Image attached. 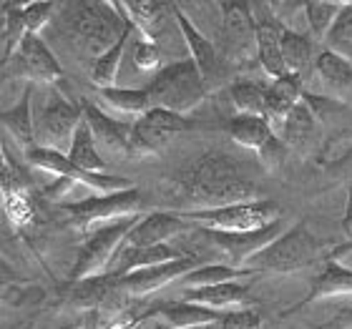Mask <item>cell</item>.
I'll use <instances>...</instances> for the list:
<instances>
[{"label":"cell","mask_w":352,"mask_h":329,"mask_svg":"<svg viewBox=\"0 0 352 329\" xmlns=\"http://www.w3.org/2000/svg\"><path fill=\"white\" fill-rule=\"evenodd\" d=\"M201 236H206V242L214 244L221 254L229 256L232 266H239L244 269L247 259L262 251L270 242H274L285 229H282V221H274L270 227L259 229V231H247V234H229V231H212V229H199Z\"/></svg>","instance_id":"2e32d148"},{"label":"cell","mask_w":352,"mask_h":329,"mask_svg":"<svg viewBox=\"0 0 352 329\" xmlns=\"http://www.w3.org/2000/svg\"><path fill=\"white\" fill-rule=\"evenodd\" d=\"M219 13V56H224V60H247L250 56L257 58L252 3H221Z\"/></svg>","instance_id":"7c38bea8"},{"label":"cell","mask_w":352,"mask_h":329,"mask_svg":"<svg viewBox=\"0 0 352 329\" xmlns=\"http://www.w3.org/2000/svg\"><path fill=\"white\" fill-rule=\"evenodd\" d=\"M184 299L209 307L214 312H232V309L252 307L250 286L244 282H224L214 286H199V289H184Z\"/></svg>","instance_id":"44dd1931"},{"label":"cell","mask_w":352,"mask_h":329,"mask_svg":"<svg viewBox=\"0 0 352 329\" xmlns=\"http://www.w3.org/2000/svg\"><path fill=\"white\" fill-rule=\"evenodd\" d=\"M38 299H43V289L28 282L0 251V302L10 307H28Z\"/></svg>","instance_id":"83f0119b"},{"label":"cell","mask_w":352,"mask_h":329,"mask_svg":"<svg viewBox=\"0 0 352 329\" xmlns=\"http://www.w3.org/2000/svg\"><path fill=\"white\" fill-rule=\"evenodd\" d=\"M116 277L113 274H101V277H88L81 282H71V289L66 294V307L76 312H94L106 299L116 294Z\"/></svg>","instance_id":"484cf974"},{"label":"cell","mask_w":352,"mask_h":329,"mask_svg":"<svg viewBox=\"0 0 352 329\" xmlns=\"http://www.w3.org/2000/svg\"><path fill=\"white\" fill-rule=\"evenodd\" d=\"M257 277L254 269H239V266H232V264H201L194 271H189L186 277L182 279L184 289H199V286H214V284H224V282H242V279Z\"/></svg>","instance_id":"d6a6232c"},{"label":"cell","mask_w":352,"mask_h":329,"mask_svg":"<svg viewBox=\"0 0 352 329\" xmlns=\"http://www.w3.org/2000/svg\"><path fill=\"white\" fill-rule=\"evenodd\" d=\"M229 98L239 116H262L267 113V88L257 81H234L229 86Z\"/></svg>","instance_id":"d590c367"},{"label":"cell","mask_w":352,"mask_h":329,"mask_svg":"<svg viewBox=\"0 0 352 329\" xmlns=\"http://www.w3.org/2000/svg\"><path fill=\"white\" fill-rule=\"evenodd\" d=\"M219 329H264L262 315H259L254 307L232 309V312H224V315H221Z\"/></svg>","instance_id":"b9f144b4"},{"label":"cell","mask_w":352,"mask_h":329,"mask_svg":"<svg viewBox=\"0 0 352 329\" xmlns=\"http://www.w3.org/2000/svg\"><path fill=\"white\" fill-rule=\"evenodd\" d=\"M327 329H352V307L342 309V312H338V315L332 317Z\"/></svg>","instance_id":"ee69618b"},{"label":"cell","mask_w":352,"mask_h":329,"mask_svg":"<svg viewBox=\"0 0 352 329\" xmlns=\"http://www.w3.org/2000/svg\"><path fill=\"white\" fill-rule=\"evenodd\" d=\"M146 93L151 109H166L171 113L186 116L209 95V88L197 66L186 58L164 66L146 86Z\"/></svg>","instance_id":"277c9868"},{"label":"cell","mask_w":352,"mask_h":329,"mask_svg":"<svg viewBox=\"0 0 352 329\" xmlns=\"http://www.w3.org/2000/svg\"><path fill=\"white\" fill-rule=\"evenodd\" d=\"M25 161H28L30 166L41 168V171H48V174L58 176V179H66V181H71V183H81V186H86V189L94 191V194H118V191L133 189L131 179L83 171V168H78L76 163L68 161L66 154L53 151V148L33 146L28 154H25Z\"/></svg>","instance_id":"ba28073f"},{"label":"cell","mask_w":352,"mask_h":329,"mask_svg":"<svg viewBox=\"0 0 352 329\" xmlns=\"http://www.w3.org/2000/svg\"><path fill=\"white\" fill-rule=\"evenodd\" d=\"M141 206H144V196L133 186V189L118 191V194H94L81 201L63 204L60 209L74 227H78L81 231H94L96 227H103L111 221L136 216L141 214Z\"/></svg>","instance_id":"52a82bcc"},{"label":"cell","mask_w":352,"mask_h":329,"mask_svg":"<svg viewBox=\"0 0 352 329\" xmlns=\"http://www.w3.org/2000/svg\"><path fill=\"white\" fill-rule=\"evenodd\" d=\"M126 21L141 38L156 41V30L162 25L164 15L171 13V3H116Z\"/></svg>","instance_id":"4dcf8cb0"},{"label":"cell","mask_w":352,"mask_h":329,"mask_svg":"<svg viewBox=\"0 0 352 329\" xmlns=\"http://www.w3.org/2000/svg\"><path fill=\"white\" fill-rule=\"evenodd\" d=\"M81 106H76L74 101H68V98L53 91L45 101L43 111H41V118L36 121V146L68 154L74 133L81 126Z\"/></svg>","instance_id":"9c48e42d"},{"label":"cell","mask_w":352,"mask_h":329,"mask_svg":"<svg viewBox=\"0 0 352 329\" xmlns=\"http://www.w3.org/2000/svg\"><path fill=\"white\" fill-rule=\"evenodd\" d=\"M191 329H219V324H206V327H191Z\"/></svg>","instance_id":"7dc6e473"},{"label":"cell","mask_w":352,"mask_h":329,"mask_svg":"<svg viewBox=\"0 0 352 329\" xmlns=\"http://www.w3.org/2000/svg\"><path fill=\"white\" fill-rule=\"evenodd\" d=\"M302 95H305V86H302V76L297 73L279 76L267 86V113H264V118L274 131L282 128L285 118L302 101Z\"/></svg>","instance_id":"603a6c76"},{"label":"cell","mask_w":352,"mask_h":329,"mask_svg":"<svg viewBox=\"0 0 352 329\" xmlns=\"http://www.w3.org/2000/svg\"><path fill=\"white\" fill-rule=\"evenodd\" d=\"M315 43L300 30L282 28V60H285L287 73L302 76L307 68L315 66Z\"/></svg>","instance_id":"1f68e13d"},{"label":"cell","mask_w":352,"mask_h":329,"mask_svg":"<svg viewBox=\"0 0 352 329\" xmlns=\"http://www.w3.org/2000/svg\"><path fill=\"white\" fill-rule=\"evenodd\" d=\"M342 8H345V3H320V0L305 3V10H302L305 13V23H307L309 33H312L317 43L327 41L332 25L340 18V13H342Z\"/></svg>","instance_id":"8d00e7d4"},{"label":"cell","mask_w":352,"mask_h":329,"mask_svg":"<svg viewBox=\"0 0 352 329\" xmlns=\"http://www.w3.org/2000/svg\"><path fill=\"white\" fill-rule=\"evenodd\" d=\"M148 317H162L164 324L171 329H191V327H206V324H219L224 312H214L209 307L194 304L186 299L164 302L156 309L146 312Z\"/></svg>","instance_id":"cb8c5ba5"},{"label":"cell","mask_w":352,"mask_h":329,"mask_svg":"<svg viewBox=\"0 0 352 329\" xmlns=\"http://www.w3.org/2000/svg\"><path fill=\"white\" fill-rule=\"evenodd\" d=\"M197 266H201V259L197 254H184L182 259H174V262L121 274V277H116V289L126 297H131V299H139V297H148V294L159 292L162 286H169L176 279H184Z\"/></svg>","instance_id":"5bb4252c"},{"label":"cell","mask_w":352,"mask_h":329,"mask_svg":"<svg viewBox=\"0 0 352 329\" xmlns=\"http://www.w3.org/2000/svg\"><path fill=\"white\" fill-rule=\"evenodd\" d=\"M327 48L340 56H345L347 60H352V3H345L340 18L332 25L330 36H327Z\"/></svg>","instance_id":"f35d334b"},{"label":"cell","mask_w":352,"mask_h":329,"mask_svg":"<svg viewBox=\"0 0 352 329\" xmlns=\"http://www.w3.org/2000/svg\"><path fill=\"white\" fill-rule=\"evenodd\" d=\"M342 231L347 236H352V186L347 189V204H345V214H342Z\"/></svg>","instance_id":"f6af8a7d"},{"label":"cell","mask_w":352,"mask_h":329,"mask_svg":"<svg viewBox=\"0 0 352 329\" xmlns=\"http://www.w3.org/2000/svg\"><path fill=\"white\" fill-rule=\"evenodd\" d=\"M66 23L71 38L96 58L109 51L126 28L116 3H71L66 5Z\"/></svg>","instance_id":"3957f363"},{"label":"cell","mask_w":352,"mask_h":329,"mask_svg":"<svg viewBox=\"0 0 352 329\" xmlns=\"http://www.w3.org/2000/svg\"><path fill=\"white\" fill-rule=\"evenodd\" d=\"M98 98H101L106 106H111L118 113H126V116H144L151 103H148L146 88H101L98 91Z\"/></svg>","instance_id":"e575fe53"},{"label":"cell","mask_w":352,"mask_h":329,"mask_svg":"<svg viewBox=\"0 0 352 329\" xmlns=\"http://www.w3.org/2000/svg\"><path fill=\"white\" fill-rule=\"evenodd\" d=\"M154 329H171V327H166V324H159V327H154Z\"/></svg>","instance_id":"c3c4849f"},{"label":"cell","mask_w":352,"mask_h":329,"mask_svg":"<svg viewBox=\"0 0 352 329\" xmlns=\"http://www.w3.org/2000/svg\"><path fill=\"white\" fill-rule=\"evenodd\" d=\"M338 249L332 251V256H327V262H324L322 271L312 279V286H309V292L302 297L294 307H289L285 312V317L289 315H297L302 312L305 307L309 304H315L320 299H332V297H352V269L350 266H342L338 262Z\"/></svg>","instance_id":"ac0fdd59"},{"label":"cell","mask_w":352,"mask_h":329,"mask_svg":"<svg viewBox=\"0 0 352 329\" xmlns=\"http://www.w3.org/2000/svg\"><path fill=\"white\" fill-rule=\"evenodd\" d=\"M3 36H6V53H3V66H6L8 60L15 58L23 38L28 36V28L23 21V5H18V3L3 5Z\"/></svg>","instance_id":"74e56055"},{"label":"cell","mask_w":352,"mask_h":329,"mask_svg":"<svg viewBox=\"0 0 352 329\" xmlns=\"http://www.w3.org/2000/svg\"><path fill=\"white\" fill-rule=\"evenodd\" d=\"M15 60H18V68L15 73L33 83H43V86H56V83L63 78V68L56 60L53 51L45 45V41L41 36H28L23 38L21 48L15 53Z\"/></svg>","instance_id":"e0dca14e"},{"label":"cell","mask_w":352,"mask_h":329,"mask_svg":"<svg viewBox=\"0 0 352 329\" xmlns=\"http://www.w3.org/2000/svg\"><path fill=\"white\" fill-rule=\"evenodd\" d=\"M227 133L234 144L254 151L259 156V161L270 171L282 166L287 154H289L282 139L277 136V131L262 116H239L236 113L227 121Z\"/></svg>","instance_id":"8fae6325"},{"label":"cell","mask_w":352,"mask_h":329,"mask_svg":"<svg viewBox=\"0 0 352 329\" xmlns=\"http://www.w3.org/2000/svg\"><path fill=\"white\" fill-rule=\"evenodd\" d=\"M191 121L186 116L171 113L166 109H148L144 116H139L131 124V156H156L169 146V141L176 133H184L191 128Z\"/></svg>","instance_id":"30bf717a"},{"label":"cell","mask_w":352,"mask_h":329,"mask_svg":"<svg viewBox=\"0 0 352 329\" xmlns=\"http://www.w3.org/2000/svg\"><path fill=\"white\" fill-rule=\"evenodd\" d=\"M277 201L272 198H257L247 204L221 206V209H209V212H176L179 219L197 229H212V231H229V234H247V231H259L279 219Z\"/></svg>","instance_id":"5b68a950"},{"label":"cell","mask_w":352,"mask_h":329,"mask_svg":"<svg viewBox=\"0 0 352 329\" xmlns=\"http://www.w3.org/2000/svg\"><path fill=\"white\" fill-rule=\"evenodd\" d=\"M320 251L322 242L309 231L307 221H297L292 229H285L274 242L247 259L244 266L257 274H294L312 266Z\"/></svg>","instance_id":"7a4b0ae2"},{"label":"cell","mask_w":352,"mask_h":329,"mask_svg":"<svg viewBox=\"0 0 352 329\" xmlns=\"http://www.w3.org/2000/svg\"><path fill=\"white\" fill-rule=\"evenodd\" d=\"M83 329H94V327H88V324H86V327H83Z\"/></svg>","instance_id":"681fc988"},{"label":"cell","mask_w":352,"mask_h":329,"mask_svg":"<svg viewBox=\"0 0 352 329\" xmlns=\"http://www.w3.org/2000/svg\"><path fill=\"white\" fill-rule=\"evenodd\" d=\"M254 15V43H257V63L272 81L287 73L282 60V23L274 18L270 3H252Z\"/></svg>","instance_id":"9a60e30c"},{"label":"cell","mask_w":352,"mask_h":329,"mask_svg":"<svg viewBox=\"0 0 352 329\" xmlns=\"http://www.w3.org/2000/svg\"><path fill=\"white\" fill-rule=\"evenodd\" d=\"M136 33L133 25L126 21V28L124 33L118 36V41L111 45L109 51L101 53L98 58H94V66H91V83H94L98 91L101 88H111L116 83V76H118V68H121V60H124V53L131 43V36Z\"/></svg>","instance_id":"f546056e"},{"label":"cell","mask_w":352,"mask_h":329,"mask_svg":"<svg viewBox=\"0 0 352 329\" xmlns=\"http://www.w3.org/2000/svg\"><path fill=\"white\" fill-rule=\"evenodd\" d=\"M312 71L320 76V81L332 93V98L342 101V95L352 91V60H347L345 56H340L330 48H322L317 53Z\"/></svg>","instance_id":"4316f807"},{"label":"cell","mask_w":352,"mask_h":329,"mask_svg":"<svg viewBox=\"0 0 352 329\" xmlns=\"http://www.w3.org/2000/svg\"><path fill=\"white\" fill-rule=\"evenodd\" d=\"M0 126L15 139V144L28 154L36 146V118H33V86H25L21 101L13 109L0 111Z\"/></svg>","instance_id":"d4e9b609"},{"label":"cell","mask_w":352,"mask_h":329,"mask_svg":"<svg viewBox=\"0 0 352 329\" xmlns=\"http://www.w3.org/2000/svg\"><path fill=\"white\" fill-rule=\"evenodd\" d=\"M302 101H305V106L315 113V118L320 121V124H324L327 118H335L338 113H342V111H345V101L332 98V95H317V93H309V91H305Z\"/></svg>","instance_id":"60d3db41"},{"label":"cell","mask_w":352,"mask_h":329,"mask_svg":"<svg viewBox=\"0 0 352 329\" xmlns=\"http://www.w3.org/2000/svg\"><path fill=\"white\" fill-rule=\"evenodd\" d=\"M191 229L184 219L176 216V212H148L141 214V219L133 224V229L126 236V247H159V244H169L176 234H182Z\"/></svg>","instance_id":"ffe728a7"},{"label":"cell","mask_w":352,"mask_h":329,"mask_svg":"<svg viewBox=\"0 0 352 329\" xmlns=\"http://www.w3.org/2000/svg\"><path fill=\"white\" fill-rule=\"evenodd\" d=\"M81 111H83V121H86V126L91 128V136H94L96 146L109 148L113 154L131 156L129 136H131L133 121L111 118L106 111H101V106H96V103H91V101H83Z\"/></svg>","instance_id":"d6986e66"},{"label":"cell","mask_w":352,"mask_h":329,"mask_svg":"<svg viewBox=\"0 0 352 329\" xmlns=\"http://www.w3.org/2000/svg\"><path fill=\"white\" fill-rule=\"evenodd\" d=\"M182 251H176L169 244H159V247H126L116 254V266L109 271L113 277H121V274H129V271H139L148 269V266H156V264H166L174 262V259H182Z\"/></svg>","instance_id":"f1b7e54d"},{"label":"cell","mask_w":352,"mask_h":329,"mask_svg":"<svg viewBox=\"0 0 352 329\" xmlns=\"http://www.w3.org/2000/svg\"><path fill=\"white\" fill-rule=\"evenodd\" d=\"M350 139H352V136H350ZM345 163H352V141L347 144L345 148H342V151H340L338 156H335V159H332L330 163H324V166H332V168H335V166H345Z\"/></svg>","instance_id":"bcb514c9"},{"label":"cell","mask_w":352,"mask_h":329,"mask_svg":"<svg viewBox=\"0 0 352 329\" xmlns=\"http://www.w3.org/2000/svg\"><path fill=\"white\" fill-rule=\"evenodd\" d=\"M322 124L315 118V113L305 106V101H300L289 111V116L285 118L282 128L277 131V136L282 139V144L287 146V151L294 154H307L312 144L320 139Z\"/></svg>","instance_id":"7402d4cb"},{"label":"cell","mask_w":352,"mask_h":329,"mask_svg":"<svg viewBox=\"0 0 352 329\" xmlns=\"http://www.w3.org/2000/svg\"><path fill=\"white\" fill-rule=\"evenodd\" d=\"M131 58L136 63V68H141V71H156L159 63H162V48H159L156 41L139 36L131 43Z\"/></svg>","instance_id":"ab89813d"},{"label":"cell","mask_w":352,"mask_h":329,"mask_svg":"<svg viewBox=\"0 0 352 329\" xmlns=\"http://www.w3.org/2000/svg\"><path fill=\"white\" fill-rule=\"evenodd\" d=\"M139 219L141 214H136V216H126V219L111 221V224H103V227H96L94 231H88V239L83 242L81 251L76 256L68 282H81V279L88 277L109 274V266L116 259L118 249L124 247L126 236Z\"/></svg>","instance_id":"8992f818"},{"label":"cell","mask_w":352,"mask_h":329,"mask_svg":"<svg viewBox=\"0 0 352 329\" xmlns=\"http://www.w3.org/2000/svg\"><path fill=\"white\" fill-rule=\"evenodd\" d=\"M171 186L176 196L189 206L182 212H209L262 198L257 183L247 179L239 163L221 151L201 154L174 176Z\"/></svg>","instance_id":"6da1fadb"},{"label":"cell","mask_w":352,"mask_h":329,"mask_svg":"<svg viewBox=\"0 0 352 329\" xmlns=\"http://www.w3.org/2000/svg\"><path fill=\"white\" fill-rule=\"evenodd\" d=\"M53 13H56V5H53V3H25V5H23V21H25L28 33L38 36V30L51 21Z\"/></svg>","instance_id":"7bdbcfd3"},{"label":"cell","mask_w":352,"mask_h":329,"mask_svg":"<svg viewBox=\"0 0 352 329\" xmlns=\"http://www.w3.org/2000/svg\"><path fill=\"white\" fill-rule=\"evenodd\" d=\"M68 161L76 163L83 171H91V174H106V161H103L101 151L96 146L94 136H91V128L86 126V121H81V126L76 128L74 141H71V148H68Z\"/></svg>","instance_id":"836d02e7"},{"label":"cell","mask_w":352,"mask_h":329,"mask_svg":"<svg viewBox=\"0 0 352 329\" xmlns=\"http://www.w3.org/2000/svg\"><path fill=\"white\" fill-rule=\"evenodd\" d=\"M171 15H174L176 25H179V33H182L184 43L189 48V60L197 66L199 73H201L206 88L214 91V88L224 81V76H227V66H224V58L219 56V48L191 23L189 15L184 13L176 3H171Z\"/></svg>","instance_id":"4fadbf2b"}]
</instances>
